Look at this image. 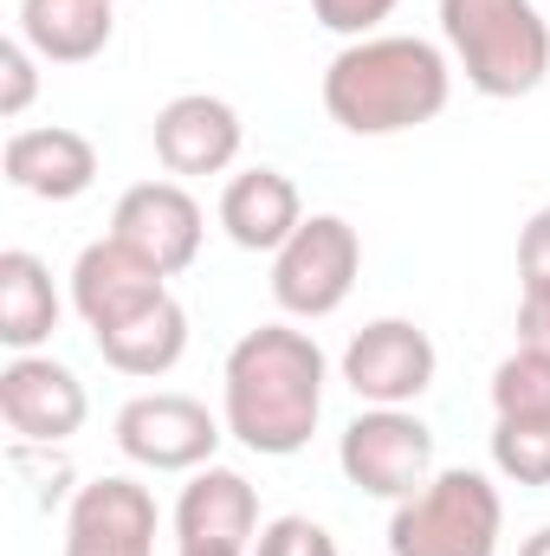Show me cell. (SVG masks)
Here are the masks:
<instances>
[{"mask_svg":"<svg viewBox=\"0 0 550 556\" xmlns=\"http://www.w3.org/2000/svg\"><path fill=\"white\" fill-rule=\"evenodd\" d=\"M175 556H247V551H227V544H175Z\"/></svg>","mask_w":550,"mask_h":556,"instance_id":"cell-27","label":"cell"},{"mask_svg":"<svg viewBox=\"0 0 550 556\" xmlns=\"http://www.w3.org/2000/svg\"><path fill=\"white\" fill-rule=\"evenodd\" d=\"M311 13H317V26H324V33L370 39V33L396 13V0H311Z\"/></svg>","mask_w":550,"mask_h":556,"instance_id":"cell-24","label":"cell"},{"mask_svg":"<svg viewBox=\"0 0 550 556\" xmlns=\"http://www.w3.org/2000/svg\"><path fill=\"white\" fill-rule=\"evenodd\" d=\"M221 227L240 253H278L298 227H304V201L291 188V175L278 168H247L221 188Z\"/></svg>","mask_w":550,"mask_h":556,"instance_id":"cell-16","label":"cell"},{"mask_svg":"<svg viewBox=\"0 0 550 556\" xmlns=\"http://www.w3.org/2000/svg\"><path fill=\"white\" fill-rule=\"evenodd\" d=\"M518 556H550V525H545V531H532V538L518 544Z\"/></svg>","mask_w":550,"mask_h":556,"instance_id":"cell-28","label":"cell"},{"mask_svg":"<svg viewBox=\"0 0 550 556\" xmlns=\"http://www.w3.org/2000/svg\"><path fill=\"white\" fill-rule=\"evenodd\" d=\"M337 466L370 498H414L434 479V427L409 408H363L337 440Z\"/></svg>","mask_w":550,"mask_h":556,"instance_id":"cell-6","label":"cell"},{"mask_svg":"<svg viewBox=\"0 0 550 556\" xmlns=\"http://www.w3.org/2000/svg\"><path fill=\"white\" fill-rule=\"evenodd\" d=\"M91 415L85 382L52 363V356H13L0 369V420L13 427V440L26 446H65Z\"/></svg>","mask_w":550,"mask_h":556,"instance_id":"cell-11","label":"cell"},{"mask_svg":"<svg viewBox=\"0 0 550 556\" xmlns=\"http://www.w3.org/2000/svg\"><path fill=\"white\" fill-rule=\"evenodd\" d=\"M117 446L142 472H201L221 453V420L195 395H137L117 415Z\"/></svg>","mask_w":550,"mask_h":556,"instance_id":"cell-8","label":"cell"},{"mask_svg":"<svg viewBox=\"0 0 550 556\" xmlns=\"http://www.w3.org/2000/svg\"><path fill=\"white\" fill-rule=\"evenodd\" d=\"M59 330V291H52V266L26 247L0 253V343L13 356H33L46 337Z\"/></svg>","mask_w":550,"mask_h":556,"instance_id":"cell-19","label":"cell"},{"mask_svg":"<svg viewBox=\"0 0 550 556\" xmlns=\"http://www.w3.org/2000/svg\"><path fill=\"white\" fill-rule=\"evenodd\" d=\"M440 33L479 98H532L550 78V26L532 0H440Z\"/></svg>","mask_w":550,"mask_h":556,"instance_id":"cell-3","label":"cell"},{"mask_svg":"<svg viewBox=\"0 0 550 556\" xmlns=\"http://www.w3.org/2000/svg\"><path fill=\"white\" fill-rule=\"evenodd\" d=\"M39 52L26 46V39H7L0 46V117H20L26 104H33V91H39Z\"/></svg>","mask_w":550,"mask_h":556,"instance_id":"cell-23","label":"cell"},{"mask_svg":"<svg viewBox=\"0 0 550 556\" xmlns=\"http://www.w3.org/2000/svg\"><path fill=\"white\" fill-rule=\"evenodd\" d=\"M111 233H117L124 247H137L155 273L175 278L201 260L208 220H201V201H195L182 181H137V188H124V201H117V214H111Z\"/></svg>","mask_w":550,"mask_h":556,"instance_id":"cell-9","label":"cell"},{"mask_svg":"<svg viewBox=\"0 0 550 556\" xmlns=\"http://www.w3.org/2000/svg\"><path fill=\"white\" fill-rule=\"evenodd\" d=\"M182 350H188V311L175 304V291L155 298L149 311H137L130 324L98 330V356H104L117 376H137V382L168 376V369L182 363Z\"/></svg>","mask_w":550,"mask_h":556,"instance_id":"cell-18","label":"cell"},{"mask_svg":"<svg viewBox=\"0 0 550 556\" xmlns=\"http://www.w3.org/2000/svg\"><path fill=\"white\" fill-rule=\"evenodd\" d=\"M155 162L175 175V181H188V175H221V168H234V155H240V111L227 104V98H214V91H182V98H168L162 111H155Z\"/></svg>","mask_w":550,"mask_h":556,"instance_id":"cell-13","label":"cell"},{"mask_svg":"<svg viewBox=\"0 0 550 556\" xmlns=\"http://www.w3.org/2000/svg\"><path fill=\"white\" fill-rule=\"evenodd\" d=\"M0 168L33 201H78L98 181V149H91V137H78L65 124H39V130H13L7 137Z\"/></svg>","mask_w":550,"mask_h":556,"instance_id":"cell-14","label":"cell"},{"mask_svg":"<svg viewBox=\"0 0 550 556\" xmlns=\"http://www.w3.org/2000/svg\"><path fill=\"white\" fill-rule=\"evenodd\" d=\"M155 298H168V273H155L137 247H124L117 233L91 240V247L78 253V266H72V311L85 317L91 337L130 324V317L149 311Z\"/></svg>","mask_w":550,"mask_h":556,"instance_id":"cell-12","label":"cell"},{"mask_svg":"<svg viewBox=\"0 0 550 556\" xmlns=\"http://www.w3.org/2000/svg\"><path fill=\"white\" fill-rule=\"evenodd\" d=\"M357 273H363V240L343 214H311L285 247L273 253V298L285 317H330L343 311V298L357 291Z\"/></svg>","mask_w":550,"mask_h":556,"instance_id":"cell-5","label":"cell"},{"mask_svg":"<svg viewBox=\"0 0 550 556\" xmlns=\"http://www.w3.org/2000/svg\"><path fill=\"white\" fill-rule=\"evenodd\" d=\"M492 466L512 485H550V415H505L492 427Z\"/></svg>","mask_w":550,"mask_h":556,"instance_id":"cell-20","label":"cell"},{"mask_svg":"<svg viewBox=\"0 0 550 556\" xmlns=\"http://www.w3.org/2000/svg\"><path fill=\"white\" fill-rule=\"evenodd\" d=\"M221 382H227V433L266 459H291L311 446V433L324 420L330 363L311 330L260 324L234 343Z\"/></svg>","mask_w":550,"mask_h":556,"instance_id":"cell-1","label":"cell"},{"mask_svg":"<svg viewBox=\"0 0 550 556\" xmlns=\"http://www.w3.org/2000/svg\"><path fill=\"white\" fill-rule=\"evenodd\" d=\"M260 538V492L234 466H201L175 498V544H227L247 551Z\"/></svg>","mask_w":550,"mask_h":556,"instance_id":"cell-15","label":"cell"},{"mask_svg":"<svg viewBox=\"0 0 550 556\" xmlns=\"http://www.w3.org/2000/svg\"><path fill=\"white\" fill-rule=\"evenodd\" d=\"M117 0H20V39L46 65H85L111 46Z\"/></svg>","mask_w":550,"mask_h":556,"instance_id":"cell-17","label":"cell"},{"mask_svg":"<svg viewBox=\"0 0 550 556\" xmlns=\"http://www.w3.org/2000/svg\"><path fill=\"white\" fill-rule=\"evenodd\" d=\"M155 492L111 472L78 485L65 511V556H155Z\"/></svg>","mask_w":550,"mask_h":556,"instance_id":"cell-10","label":"cell"},{"mask_svg":"<svg viewBox=\"0 0 550 556\" xmlns=\"http://www.w3.org/2000/svg\"><path fill=\"white\" fill-rule=\"evenodd\" d=\"M518 350L550 356V291H518Z\"/></svg>","mask_w":550,"mask_h":556,"instance_id":"cell-26","label":"cell"},{"mask_svg":"<svg viewBox=\"0 0 550 556\" xmlns=\"http://www.w3.org/2000/svg\"><path fill=\"white\" fill-rule=\"evenodd\" d=\"M253 556H337V538L317 518H273L253 538Z\"/></svg>","mask_w":550,"mask_h":556,"instance_id":"cell-22","label":"cell"},{"mask_svg":"<svg viewBox=\"0 0 550 556\" xmlns=\"http://www.w3.org/2000/svg\"><path fill=\"white\" fill-rule=\"evenodd\" d=\"M492 408L505 415H550V356L538 350H512L492 369Z\"/></svg>","mask_w":550,"mask_h":556,"instance_id":"cell-21","label":"cell"},{"mask_svg":"<svg viewBox=\"0 0 550 556\" xmlns=\"http://www.w3.org/2000/svg\"><path fill=\"white\" fill-rule=\"evenodd\" d=\"M434 369H440L434 337L421 324H409V317H376L343 350V382L370 408H409V402H421L434 389Z\"/></svg>","mask_w":550,"mask_h":556,"instance_id":"cell-7","label":"cell"},{"mask_svg":"<svg viewBox=\"0 0 550 556\" xmlns=\"http://www.w3.org/2000/svg\"><path fill=\"white\" fill-rule=\"evenodd\" d=\"M453 65L434 39L414 33H370L350 39L324 65V111L350 137H402L447 111Z\"/></svg>","mask_w":550,"mask_h":556,"instance_id":"cell-2","label":"cell"},{"mask_svg":"<svg viewBox=\"0 0 550 556\" xmlns=\"http://www.w3.org/2000/svg\"><path fill=\"white\" fill-rule=\"evenodd\" d=\"M518 291H550V207H538L518 233Z\"/></svg>","mask_w":550,"mask_h":556,"instance_id":"cell-25","label":"cell"},{"mask_svg":"<svg viewBox=\"0 0 550 556\" xmlns=\"http://www.w3.org/2000/svg\"><path fill=\"white\" fill-rule=\"evenodd\" d=\"M499 538H505V498L473 466L434 472L389 518L396 556H499Z\"/></svg>","mask_w":550,"mask_h":556,"instance_id":"cell-4","label":"cell"}]
</instances>
